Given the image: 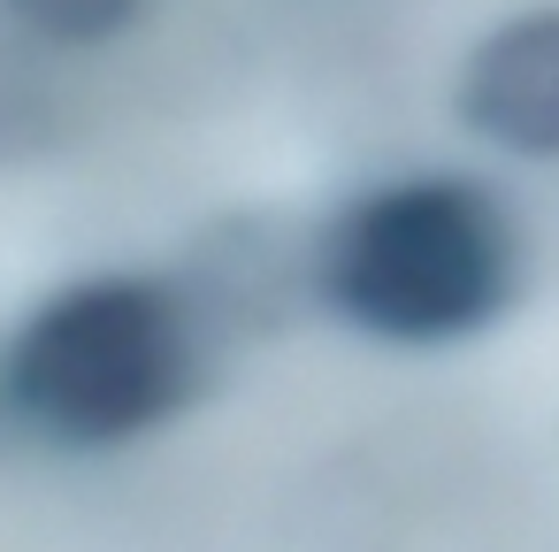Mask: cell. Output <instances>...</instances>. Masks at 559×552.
Returning <instances> with one entry per match:
<instances>
[{
	"label": "cell",
	"mask_w": 559,
	"mask_h": 552,
	"mask_svg": "<svg viewBox=\"0 0 559 552\" xmlns=\"http://www.w3.org/2000/svg\"><path fill=\"white\" fill-rule=\"evenodd\" d=\"M0 9L47 47H108L116 32L139 24L146 0H0Z\"/></svg>",
	"instance_id": "cell-4"
},
{
	"label": "cell",
	"mask_w": 559,
	"mask_h": 552,
	"mask_svg": "<svg viewBox=\"0 0 559 552\" xmlns=\"http://www.w3.org/2000/svg\"><path fill=\"white\" fill-rule=\"evenodd\" d=\"M207 391L200 307L162 277L62 284L0 353V407L55 445H131Z\"/></svg>",
	"instance_id": "cell-2"
},
{
	"label": "cell",
	"mask_w": 559,
	"mask_h": 552,
	"mask_svg": "<svg viewBox=\"0 0 559 552\" xmlns=\"http://www.w3.org/2000/svg\"><path fill=\"white\" fill-rule=\"evenodd\" d=\"M314 300L383 345H460L521 292V231L475 177H391L307 246Z\"/></svg>",
	"instance_id": "cell-1"
},
{
	"label": "cell",
	"mask_w": 559,
	"mask_h": 552,
	"mask_svg": "<svg viewBox=\"0 0 559 552\" xmlns=\"http://www.w3.org/2000/svg\"><path fill=\"white\" fill-rule=\"evenodd\" d=\"M460 124L521 162H559V9L490 24L460 62Z\"/></svg>",
	"instance_id": "cell-3"
}]
</instances>
